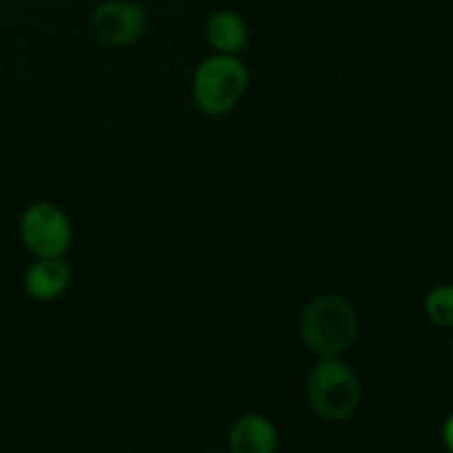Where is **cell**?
<instances>
[{
  "instance_id": "1",
  "label": "cell",
  "mask_w": 453,
  "mask_h": 453,
  "mask_svg": "<svg viewBox=\"0 0 453 453\" xmlns=\"http://www.w3.org/2000/svg\"><path fill=\"white\" fill-rule=\"evenodd\" d=\"M301 339L319 357H339L352 345L358 319L352 303L339 295L317 296L301 314Z\"/></svg>"
},
{
  "instance_id": "2",
  "label": "cell",
  "mask_w": 453,
  "mask_h": 453,
  "mask_svg": "<svg viewBox=\"0 0 453 453\" xmlns=\"http://www.w3.org/2000/svg\"><path fill=\"white\" fill-rule=\"evenodd\" d=\"M308 403L330 423L348 420L361 403V383L352 367L336 357H323L308 376Z\"/></svg>"
},
{
  "instance_id": "3",
  "label": "cell",
  "mask_w": 453,
  "mask_h": 453,
  "mask_svg": "<svg viewBox=\"0 0 453 453\" xmlns=\"http://www.w3.org/2000/svg\"><path fill=\"white\" fill-rule=\"evenodd\" d=\"M248 87V69L239 58L219 53L197 66L193 78L195 102L203 113L226 115L239 104Z\"/></svg>"
},
{
  "instance_id": "4",
  "label": "cell",
  "mask_w": 453,
  "mask_h": 453,
  "mask_svg": "<svg viewBox=\"0 0 453 453\" xmlns=\"http://www.w3.org/2000/svg\"><path fill=\"white\" fill-rule=\"evenodd\" d=\"M25 246L38 257H62L71 246V224L53 203H34L20 219Z\"/></svg>"
},
{
  "instance_id": "5",
  "label": "cell",
  "mask_w": 453,
  "mask_h": 453,
  "mask_svg": "<svg viewBox=\"0 0 453 453\" xmlns=\"http://www.w3.org/2000/svg\"><path fill=\"white\" fill-rule=\"evenodd\" d=\"M91 29L106 47H131L146 29L144 9L128 0H109L93 12Z\"/></svg>"
},
{
  "instance_id": "6",
  "label": "cell",
  "mask_w": 453,
  "mask_h": 453,
  "mask_svg": "<svg viewBox=\"0 0 453 453\" xmlns=\"http://www.w3.org/2000/svg\"><path fill=\"white\" fill-rule=\"evenodd\" d=\"M71 268L62 257H40L25 274V288L29 296L38 301H51L69 286Z\"/></svg>"
},
{
  "instance_id": "7",
  "label": "cell",
  "mask_w": 453,
  "mask_h": 453,
  "mask_svg": "<svg viewBox=\"0 0 453 453\" xmlns=\"http://www.w3.org/2000/svg\"><path fill=\"white\" fill-rule=\"evenodd\" d=\"M277 442L274 425L259 414L242 416L230 429V449L234 453H273Z\"/></svg>"
},
{
  "instance_id": "8",
  "label": "cell",
  "mask_w": 453,
  "mask_h": 453,
  "mask_svg": "<svg viewBox=\"0 0 453 453\" xmlns=\"http://www.w3.org/2000/svg\"><path fill=\"white\" fill-rule=\"evenodd\" d=\"M206 38L219 53L234 56V53H239L246 47L248 27L239 13L217 12L215 16L208 20Z\"/></svg>"
},
{
  "instance_id": "9",
  "label": "cell",
  "mask_w": 453,
  "mask_h": 453,
  "mask_svg": "<svg viewBox=\"0 0 453 453\" xmlns=\"http://www.w3.org/2000/svg\"><path fill=\"white\" fill-rule=\"evenodd\" d=\"M425 312L436 326L453 327V286H441L425 301Z\"/></svg>"
},
{
  "instance_id": "10",
  "label": "cell",
  "mask_w": 453,
  "mask_h": 453,
  "mask_svg": "<svg viewBox=\"0 0 453 453\" xmlns=\"http://www.w3.org/2000/svg\"><path fill=\"white\" fill-rule=\"evenodd\" d=\"M445 442H447V447L453 451V414L449 416V420H447V425H445Z\"/></svg>"
},
{
  "instance_id": "11",
  "label": "cell",
  "mask_w": 453,
  "mask_h": 453,
  "mask_svg": "<svg viewBox=\"0 0 453 453\" xmlns=\"http://www.w3.org/2000/svg\"><path fill=\"white\" fill-rule=\"evenodd\" d=\"M451 358H453V343H451Z\"/></svg>"
}]
</instances>
